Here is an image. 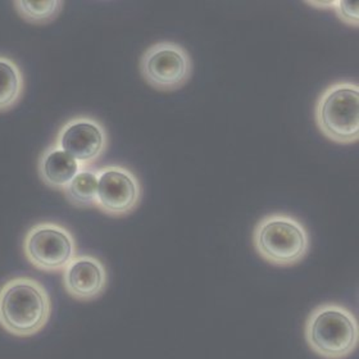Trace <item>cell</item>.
Wrapping results in <instances>:
<instances>
[{"instance_id":"obj_2","label":"cell","mask_w":359,"mask_h":359,"mask_svg":"<svg viewBox=\"0 0 359 359\" xmlns=\"http://www.w3.org/2000/svg\"><path fill=\"white\" fill-rule=\"evenodd\" d=\"M304 335L309 348L326 359H344L358 346V321L351 309L325 303L308 316Z\"/></svg>"},{"instance_id":"obj_10","label":"cell","mask_w":359,"mask_h":359,"mask_svg":"<svg viewBox=\"0 0 359 359\" xmlns=\"http://www.w3.org/2000/svg\"><path fill=\"white\" fill-rule=\"evenodd\" d=\"M81 168L83 165L55 142L43 150L39 157V176L46 187L54 190L63 191L68 182L75 177L76 173Z\"/></svg>"},{"instance_id":"obj_4","label":"cell","mask_w":359,"mask_h":359,"mask_svg":"<svg viewBox=\"0 0 359 359\" xmlns=\"http://www.w3.org/2000/svg\"><path fill=\"white\" fill-rule=\"evenodd\" d=\"M314 117L320 131L331 142L343 145L358 142V83L337 81L330 85L317 100Z\"/></svg>"},{"instance_id":"obj_11","label":"cell","mask_w":359,"mask_h":359,"mask_svg":"<svg viewBox=\"0 0 359 359\" xmlns=\"http://www.w3.org/2000/svg\"><path fill=\"white\" fill-rule=\"evenodd\" d=\"M25 91V77L18 63L0 55V113L8 112L20 103Z\"/></svg>"},{"instance_id":"obj_14","label":"cell","mask_w":359,"mask_h":359,"mask_svg":"<svg viewBox=\"0 0 359 359\" xmlns=\"http://www.w3.org/2000/svg\"><path fill=\"white\" fill-rule=\"evenodd\" d=\"M330 7L334 8V12L343 22L358 26V3L349 0L330 1Z\"/></svg>"},{"instance_id":"obj_12","label":"cell","mask_w":359,"mask_h":359,"mask_svg":"<svg viewBox=\"0 0 359 359\" xmlns=\"http://www.w3.org/2000/svg\"><path fill=\"white\" fill-rule=\"evenodd\" d=\"M65 198L76 208L95 207L97 193V170L94 167H83L67 187L63 189Z\"/></svg>"},{"instance_id":"obj_8","label":"cell","mask_w":359,"mask_h":359,"mask_svg":"<svg viewBox=\"0 0 359 359\" xmlns=\"http://www.w3.org/2000/svg\"><path fill=\"white\" fill-rule=\"evenodd\" d=\"M55 144L83 167H90L104 154L109 136L100 121L89 116H77L63 123Z\"/></svg>"},{"instance_id":"obj_13","label":"cell","mask_w":359,"mask_h":359,"mask_svg":"<svg viewBox=\"0 0 359 359\" xmlns=\"http://www.w3.org/2000/svg\"><path fill=\"white\" fill-rule=\"evenodd\" d=\"M17 13L27 22L44 25L52 22L60 15L63 1L49 0V1H26L15 0L13 1Z\"/></svg>"},{"instance_id":"obj_1","label":"cell","mask_w":359,"mask_h":359,"mask_svg":"<svg viewBox=\"0 0 359 359\" xmlns=\"http://www.w3.org/2000/svg\"><path fill=\"white\" fill-rule=\"evenodd\" d=\"M50 316V295L38 280L13 277L0 286V326L8 334L34 337L48 325Z\"/></svg>"},{"instance_id":"obj_6","label":"cell","mask_w":359,"mask_h":359,"mask_svg":"<svg viewBox=\"0 0 359 359\" xmlns=\"http://www.w3.org/2000/svg\"><path fill=\"white\" fill-rule=\"evenodd\" d=\"M140 72L154 89L173 91L190 80L193 60L182 45L175 41H159L142 53Z\"/></svg>"},{"instance_id":"obj_5","label":"cell","mask_w":359,"mask_h":359,"mask_svg":"<svg viewBox=\"0 0 359 359\" xmlns=\"http://www.w3.org/2000/svg\"><path fill=\"white\" fill-rule=\"evenodd\" d=\"M23 255L39 271L60 272L77 255L72 232L57 222H39L26 232Z\"/></svg>"},{"instance_id":"obj_7","label":"cell","mask_w":359,"mask_h":359,"mask_svg":"<svg viewBox=\"0 0 359 359\" xmlns=\"http://www.w3.org/2000/svg\"><path fill=\"white\" fill-rule=\"evenodd\" d=\"M140 180L130 168L108 165L97 170L95 207L111 217H123L133 213L142 201Z\"/></svg>"},{"instance_id":"obj_3","label":"cell","mask_w":359,"mask_h":359,"mask_svg":"<svg viewBox=\"0 0 359 359\" xmlns=\"http://www.w3.org/2000/svg\"><path fill=\"white\" fill-rule=\"evenodd\" d=\"M253 243L264 261L278 267L302 262L311 248L307 227L287 213H272L263 217L255 226Z\"/></svg>"},{"instance_id":"obj_9","label":"cell","mask_w":359,"mask_h":359,"mask_svg":"<svg viewBox=\"0 0 359 359\" xmlns=\"http://www.w3.org/2000/svg\"><path fill=\"white\" fill-rule=\"evenodd\" d=\"M63 286L71 298L81 302L97 299L105 292L108 273L94 255H76L63 269Z\"/></svg>"}]
</instances>
